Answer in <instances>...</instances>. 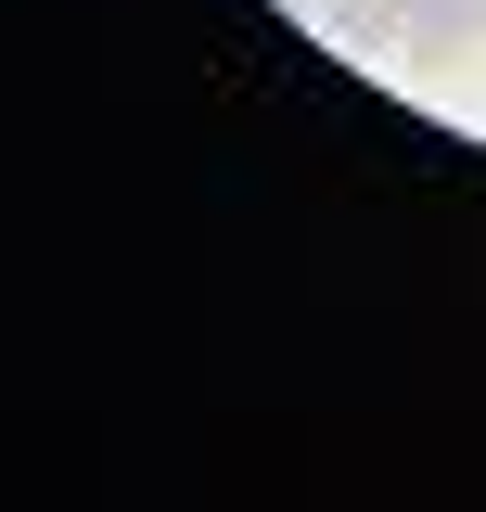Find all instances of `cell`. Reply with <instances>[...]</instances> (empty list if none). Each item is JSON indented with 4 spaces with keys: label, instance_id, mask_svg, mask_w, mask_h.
Masks as SVG:
<instances>
[{
    "label": "cell",
    "instance_id": "cell-1",
    "mask_svg": "<svg viewBox=\"0 0 486 512\" xmlns=\"http://www.w3.org/2000/svg\"><path fill=\"white\" fill-rule=\"evenodd\" d=\"M448 13H461V26H474V39H486V0H448Z\"/></svg>",
    "mask_w": 486,
    "mask_h": 512
}]
</instances>
